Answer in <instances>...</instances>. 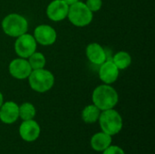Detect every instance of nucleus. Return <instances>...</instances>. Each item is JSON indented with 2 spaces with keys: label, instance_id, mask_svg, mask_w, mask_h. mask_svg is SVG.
Wrapping results in <instances>:
<instances>
[{
  "label": "nucleus",
  "instance_id": "obj_1",
  "mask_svg": "<svg viewBox=\"0 0 155 154\" xmlns=\"http://www.w3.org/2000/svg\"><path fill=\"white\" fill-rule=\"evenodd\" d=\"M94 104L101 111H105L114 108L119 102L117 91L110 84H101L97 86L92 94Z\"/></svg>",
  "mask_w": 155,
  "mask_h": 154
},
{
  "label": "nucleus",
  "instance_id": "obj_9",
  "mask_svg": "<svg viewBox=\"0 0 155 154\" xmlns=\"http://www.w3.org/2000/svg\"><path fill=\"white\" fill-rule=\"evenodd\" d=\"M41 133L40 125L33 119L23 121L19 127V135L25 142L33 143L36 141Z\"/></svg>",
  "mask_w": 155,
  "mask_h": 154
},
{
  "label": "nucleus",
  "instance_id": "obj_18",
  "mask_svg": "<svg viewBox=\"0 0 155 154\" xmlns=\"http://www.w3.org/2000/svg\"><path fill=\"white\" fill-rule=\"evenodd\" d=\"M27 59H28L27 61H28L32 70L45 68V64H46V59H45V55L42 53H39L36 51L34 54H32Z\"/></svg>",
  "mask_w": 155,
  "mask_h": 154
},
{
  "label": "nucleus",
  "instance_id": "obj_19",
  "mask_svg": "<svg viewBox=\"0 0 155 154\" xmlns=\"http://www.w3.org/2000/svg\"><path fill=\"white\" fill-rule=\"evenodd\" d=\"M84 4L93 13L99 11L103 6L102 0H86V3H84Z\"/></svg>",
  "mask_w": 155,
  "mask_h": 154
},
{
  "label": "nucleus",
  "instance_id": "obj_11",
  "mask_svg": "<svg viewBox=\"0 0 155 154\" xmlns=\"http://www.w3.org/2000/svg\"><path fill=\"white\" fill-rule=\"evenodd\" d=\"M119 69L112 60H106L100 65L99 78L105 84H112L117 81L119 77Z\"/></svg>",
  "mask_w": 155,
  "mask_h": 154
},
{
  "label": "nucleus",
  "instance_id": "obj_8",
  "mask_svg": "<svg viewBox=\"0 0 155 154\" xmlns=\"http://www.w3.org/2000/svg\"><path fill=\"white\" fill-rule=\"evenodd\" d=\"M9 74L15 79L24 80L28 78L32 72V68L28 61L25 58H16L10 62L8 66Z\"/></svg>",
  "mask_w": 155,
  "mask_h": 154
},
{
  "label": "nucleus",
  "instance_id": "obj_6",
  "mask_svg": "<svg viewBox=\"0 0 155 154\" xmlns=\"http://www.w3.org/2000/svg\"><path fill=\"white\" fill-rule=\"evenodd\" d=\"M37 43L34 35L30 34H24L18 37L15 42V52L21 58H28L36 51Z\"/></svg>",
  "mask_w": 155,
  "mask_h": 154
},
{
  "label": "nucleus",
  "instance_id": "obj_13",
  "mask_svg": "<svg viewBox=\"0 0 155 154\" xmlns=\"http://www.w3.org/2000/svg\"><path fill=\"white\" fill-rule=\"evenodd\" d=\"M87 59L94 64L101 65L107 60V55L104 48L98 43H91L86 47Z\"/></svg>",
  "mask_w": 155,
  "mask_h": 154
},
{
  "label": "nucleus",
  "instance_id": "obj_2",
  "mask_svg": "<svg viewBox=\"0 0 155 154\" xmlns=\"http://www.w3.org/2000/svg\"><path fill=\"white\" fill-rule=\"evenodd\" d=\"M28 83L32 90L43 93L53 88L54 76L49 70L45 68L32 70L28 76Z\"/></svg>",
  "mask_w": 155,
  "mask_h": 154
},
{
  "label": "nucleus",
  "instance_id": "obj_21",
  "mask_svg": "<svg viewBox=\"0 0 155 154\" xmlns=\"http://www.w3.org/2000/svg\"><path fill=\"white\" fill-rule=\"evenodd\" d=\"M66 5H68L69 6L70 5H74V3H76V2H78L79 0H63Z\"/></svg>",
  "mask_w": 155,
  "mask_h": 154
},
{
  "label": "nucleus",
  "instance_id": "obj_4",
  "mask_svg": "<svg viewBox=\"0 0 155 154\" xmlns=\"http://www.w3.org/2000/svg\"><path fill=\"white\" fill-rule=\"evenodd\" d=\"M2 29L5 34L11 37H18L27 32L28 22L25 16L19 14H9L2 21Z\"/></svg>",
  "mask_w": 155,
  "mask_h": 154
},
{
  "label": "nucleus",
  "instance_id": "obj_16",
  "mask_svg": "<svg viewBox=\"0 0 155 154\" xmlns=\"http://www.w3.org/2000/svg\"><path fill=\"white\" fill-rule=\"evenodd\" d=\"M112 61L119 70H125L132 64V56L125 51H120L114 55Z\"/></svg>",
  "mask_w": 155,
  "mask_h": 154
},
{
  "label": "nucleus",
  "instance_id": "obj_7",
  "mask_svg": "<svg viewBox=\"0 0 155 154\" xmlns=\"http://www.w3.org/2000/svg\"><path fill=\"white\" fill-rule=\"evenodd\" d=\"M34 37L41 45L48 46L55 43L57 38L56 31L54 27L48 25H40L35 27L34 31Z\"/></svg>",
  "mask_w": 155,
  "mask_h": 154
},
{
  "label": "nucleus",
  "instance_id": "obj_10",
  "mask_svg": "<svg viewBox=\"0 0 155 154\" xmlns=\"http://www.w3.org/2000/svg\"><path fill=\"white\" fill-rule=\"evenodd\" d=\"M68 10L69 5L63 0H54L47 5L46 15L51 21L60 22L67 17Z\"/></svg>",
  "mask_w": 155,
  "mask_h": 154
},
{
  "label": "nucleus",
  "instance_id": "obj_15",
  "mask_svg": "<svg viewBox=\"0 0 155 154\" xmlns=\"http://www.w3.org/2000/svg\"><path fill=\"white\" fill-rule=\"evenodd\" d=\"M101 110L97 108L94 103L85 106L82 112V119L86 123H94L98 121Z\"/></svg>",
  "mask_w": 155,
  "mask_h": 154
},
{
  "label": "nucleus",
  "instance_id": "obj_14",
  "mask_svg": "<svg viewBox=\"0 0 155 154\" xmlns=\"http://www.w3.org/2000/svg\"><path fill=\"white\" fill-rule=\"evenodd\" d=\"M90 144L94 151L103 152L112 144V136L104 132L97 133L92 136Z\"/></svg>",
  "mask_w": 155,
  "mask_h": 154
},
{
  "label": "nucleus",
  "instance_id": "obj_22",
  "mask_svg": "<svg viewBox=\"0 0 155 154\" xmlns=\"http://www.w3.org/2000/svg\"><path fill=\"white\" fill-rule=\"evenodd\" d=\"M3 103H4V96H3L2 93L0 92V106L3 104Z\"/></svg>",
  "mask_w": 155,
  "mask_h": 154
},
{
  "label": "nucleus",
  "instance_id": "obj_17",
  "mask_svg": "<svg viewBox=\"0 0 155 154\" xmlns=\"http://www.w3.org/2000/svg\"><path fill=\"white\" fill-rule=\"evenodd\" d=\"M36 110L30 103H24L19 106V118L23 121L33 120L35 116Z\"/></svg>",
  "mask_w": 155,
  "mask_h": 154
},
{
  "label": "nucleus",
  "instance_id": "obj_5",
  "mask_svg": "<svg viewBox=\"0 0 155 154\" xmlns=\"http://www.w3.org/2000/svg\"><path fill=\"white\" fill-rule=\"evenodd\" d=\"M67 17L72 25L77 27H84L91 24L94 15L84 3L78 1L69 6Z\"/></svg>",
  "mask_w": 155,
  "mask_h": 154
},
{
  "label": "nucleus",
  "instance_id": "obj_20",
  "mask_svg": "<svg viewBox=\"0 0 155 154\" xmlns=\"http://www.w3.org/2000/svg\"><path fill=\"white\" fill-rule=\"evenodd\" d=\"M103 154H125V152L121 147L111 144L108 148H106L103 152Z\"/></svg>",
  "mask_w": 155,
  "mask_h": 154
},
{
  "label": "nucleus",
  "instance_id": "obj_12",
  "mask_svg": "<svg viewBox=\"0 0 155 154\" xmlns=\"http://www.w3.org/2000/svg\"><path fill=\"white\" fill-rule=\"evenodd\" d=\"M19 118V105L8 101L0 106V121L5 124H12Z\"/></svg>",
  "mask_w": 155,
  "mask_h": 154
},
{
  "label": "nucleus",
  "instance_id": "obj_3",
  "mask_svg": "<svg viewBox=\"0 0 155 154\" xmlns=\"http://www.w3.org/2000/svg\"><path fill=\"white\" fill-rule=\"evenodd\" d=\"M98 121L102 132L111 136L119 133L123 129V118L121 114L114 108L102 111Z\"/></svg>",
  "mask_w": 155,
  "mask_h": 154
}]
</instances>
